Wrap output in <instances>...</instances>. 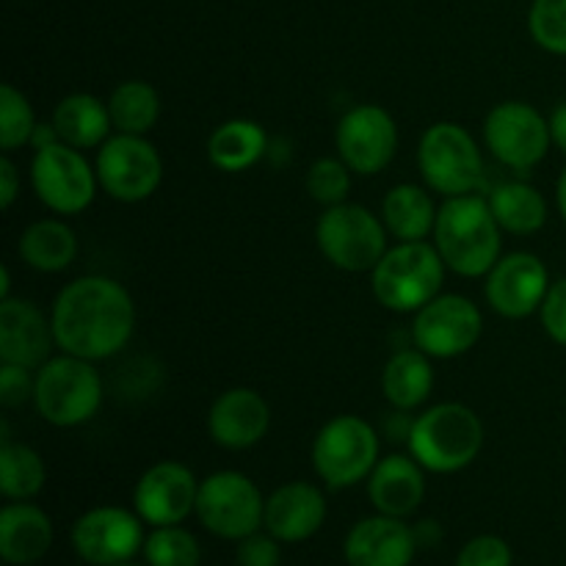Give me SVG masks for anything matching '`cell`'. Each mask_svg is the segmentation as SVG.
Listing matches in <instances>:
<instances>
[{
	"instance_id": "6da1fadb",
	"label": "cell",
	"mask_w": 566,
	"mask_h": 566,
	"mask_svg": "<svg viewBox=\"0 0 566 566\" xmlns=\"http://www.w3.org/2000/svg\"><path fill=\"white\" fill-rule=\"evenodd\" d=\"M50 321L61 352L99 363L119 354L133 340L136 304L122 282L88 274L61 287Z\"/></svg>"
},
{
	"instance_id": "7a4b0ae2",
	"label": "cell",
	"mask_w": 566,
	"mask_h": 566,
	"mask_svg": "<svg viewBox=\"0 0 566 566\" xmlns=\"http://www.w3.org/2000/svg\"><path fill=\"white\" fill-rule=\"evenodd\" d=\"M503 230L481 193L442 199L431 243L448 269L459 276L479 280L503 258Z\"/></svg>"
},
{
	"instance_id": "3957f363",
	"label": "cell",
	"mask_w": 566,
	"mask_h": 566,
	"mask_svg": "<svg viewBox=\"0 0 566 566\" xmlns=\"http://www.w3.org/2000/svg\"><path fill=\"white\" fill-rule=\"evenodd\" d=\"M407 446L426 473L451 475L479 459L484 448V423L464 403H437L412 420Z\"/></svg>"
},
{
	"instance_id": "277c9868",
	"label": "cell",
	"mask_w": 566,
	"mask_h": 566,
	"mask_svg": "<svg viewBox=\"0 0 566 566\" xmlns=\"http://www.w3.org/2000/svg\"><path fill=\"white\" fill-rule=\"evenodd\" d=\"M446 269L434 243L398 241L370 271V291L390 313H418L442 293Z\"/></svg>"
},
{
	"instance_id": "5b68a950",
	"label": "cell",
	"mask_w": 566,
	"mask_h": 566,
	"mask_svg": "<svg viewBox=\"0 0 566 566\" xmlns=\"http://www.w3.org/2000/svg\"><path fill=\"white\" fill-rule=\"evenodd\" d=\"M103 403V376L92 359L64 354L50 357L36 370L33 407L55 429H75L88 423Z\"/></svg>"
},
{
	"instance_id": "8992f818",
	"label": "cell",
	"mask_w": 566,
	"mask_h": 566,
	"mask_svg": "<svg viewBox=\"0 0 566 566\" xmlns=\"http://www.w3.org/2000/svg\"><path fill=\"white\" fill-rule=\"evenodd\" d=\"M418 166L426 188L448 197L479 193L486 182L484 155L459 122H434L418 144Z\"/></svg>"
},
{
	"instance_id": "52a82bcc",
	"label": "cell",
	"mask_w": 566,
	"mask_h": 566,
	"mask_svg": "<svg viewBox=\"0 0 566 566\" xmlns=\"http://www.w3.org/2000/svg\"><path fill=\"white\" fill-rule=\"evenodd\" d=\"M387 235L390 232H387L381 216L357 202L324 208L318 224H315V241H318L321 254L335 269L348 271V274L374 271L387 252Z\"/></svg>"
},
{
	"instance_id": "ba28073f",
	"label": "cell",
	"mask_w": 566,
	"mask_h": 566,
	"mask_svg": "<svg viewBox=\"0 0 566 566\" xmlns=\"http://www.w3.org/2000/svg\"><path fill=\"white\" fill-rule=\"evenodd\" d=\"M379 434L359 415H337L326 420L313 440V468L329 490L368 481L379 464Z\"/></svg>"
},
{
	"instance_id": "9c48e42d",
	"label": "cell",
	"mask_w": 566,
	"mask_h": 566,
	"mask_svg": "<svg viewBox=\"0 0 566 566\" xmlns=\"http://www.w3.org/2000/svg\"><path fill=\"white\" fill-rule=\"evenodd\" d=\"M199 523L221 539L241 542L263 531L265 501L249 475L238 470H219L199 481L197 512Z\"/></svg>"
},
{
	"instance_id": "30bf717a",
	"label": "cell",
	"mask_w": 566,
	"mask_h": 566,
	"mask_svg": "<svg viewBox=\"0 0 566 566\" xmlns=\"http://www.w3.org/2000/svg\"><path fill=\"white\" fill-rule=\"evenodd\" d=\"M31 186L39 202L55 216H77L97 197V169L88 164L83 149L55 142L33 149Z\"/></svg>"
},
{
	"instance_id": "8fae6325",
	"label": "cell",
	"mask_w": 566,
	"mask_h": 566,
	"mask_svg": "<svg viewBox=\"0 0 566 566\" xmlns=\"http://www.w3.org/2000/svg\"><path fill=\"white\" fill-rule=\"evenodd\" d=\"M99 188L125 205L153 197L164 180V158L147 136L114 133L94 158Z\"/></svg>"
},
{
	"instance_id": "7c38bea8",
	"label": "cell",
	"mask_w": 566,
	"mask_h": 566,
	"mask_svg": "<svg viewBox=\"0 0 566 566\" xmlns=\"http://www.w3.org/2000/svg\"><path fill=\"white\" fill-rule=\"evenodd\" d=\"M484 142L497 164L514 171H528L542 164L551 149V122L531 103L506 99L486 114Z\"/></svg>"
},
{
	"instance_id": "4fadbf2b",
	"label": "cell",
	"mask_w": 566,
	"mask_h": 566,
	"mask_svg": "<svg viewBox=\"0 0 566 566\" xmlns=\"http://www.w3.org/2000/svg\"><path fill=\"white\" fill-rule=\"evenodd\" d=\"M484 335L479 304L459 293H440L415 313L412 343L431 359H457Z\"/></svg>"
},
{
	"instance_id": "5bb4252c",
	"label": "cell",
	"mask_w": 566,
	"mask_h": 566,
	"mask_svg": "<svg viewBox=\"0 0 566 566\" xmlns=\"http://www.w3.org/2000/svg\"><path fill=\"white\" fill-rule=\"evenodd\" d=\"M335 147L354 175H379L398 153L396 119L376 103L354 105L337 122Z\"/></svg>"
},
{
	"instance_id": "9a60e30c",
	"label": "cell",
	"mask_w": 566,
	"mask_h": 566,
	"mask_svg": "<svg viewBox=\"0 0 566 566\" xmlns=\"http://www.w3.org/2000/svg\"><path fill=\"white\" fill-rule=\"evenodd\" d=\"M144 520L136 509L97 506L72 525V547L77 556L92 566H116L133 562L138 551H144Z\"/></svg>"
},
{
	"instance_id": "2e32d148",
	"label": "cell",
	"mask_w": 566,
	"mask_h": 566,
	"mask_svg": "<svg viewBox=\"0 0 566 566\" xmlns=\"http://www.w3.org/2000/svg\"><path fill=\"white\" fill-rule=\"evenodd\" d=\"M551 285L547 265L536 254L509 252L486 274L484 296L501 318L523 321L539 313Z\"/></svg>"
},
{
	"instance_id": "e0dca14e",
	"label": "cell",
	"mask_w": 566,
	"mask_h": 566,
	"mask_svg": "<svg viewBox=\"0 0 566 566\" xmlns=\"http://www.w3.org/2000/svg\"><path fill=\"white\" fill-rule=\"evenodd\" d=\"M199 481L186 464L155 462L144 470L133 490V509L138 517L153 528L160 525H180L188 514L197 512Z\"/></svg>"
},
{
	"instance_id": "ac0fdd59",
	"label": "cell",
	"mask_w": 566,
	"mask_h": 566,
	"mask_svg": "<svg viewBox=\"0 0 566 566\" xmlns=\"http://www.w3.org/2000/svg\"><path fill=\"white\" fill-rule=\"evenodd\" d=\"M53 321L28 298H0V363L39 370L53 357Z\"/></svg>"
},
{
	"instance_id": "d6986e66",
	"label": "cell",
	"mask_w": 566,
	"mask_h": 566,
	"mask_svg": "<svg viewBox=\"0 0 566 566\" xmlns=\"http://www.w3.org/2000/svg\"><path fill=\"white\" fill-rule=\"evenodd\" d=\"M271 429V407L252 387H232L221 392L208 412L210 440L227 451L254 448Z\"/></svg>"
},
{
	"instance_id": "ffe728a7",
	"label": "cell",
	"mask_w": 566,
	"mask_h": 566,
	"mask_svg": "<svg viewBox=\"0 0 566 566\" xmlns=\"http://www.w3.org/2000/svg\"><path fill=\"white\" fill-rule=\"evenodd\" d=\"M418 536L401 517L376 512L348 531L343 556L348 566H409L418 553Z\"/></svg>"
},
{
	"instance_id": "44dd1931",
	"label": "cell",
	"mask_w": 566,
	"mask_h": 566,
	"mask_svg": "<svg viewBox=\"0 0 566 566\" xmlns=\"http://www.w3.org/2000/svg\"><path fill=\"white\" fill-rule=\"evenodd\" d=\"M326 523V497L310 481H291L276 486L265 501L263 528L287 545L307 542Z\"/></svg>"
},
{
	"instance_id": "7402d4cb",
	"label": "cell",
	"mask_w": 566,
	"mask_h": 566,
	"mask_svg": "<svg viewBox=\"0 0 566 566\" xmlns=\"http://www.w3.org/2000/svg\"><path fill=\"white\" fill-rule=\"evenodd\" d=\"M426 497V470L409 453H390L379 459L374 473L368 475L370 506L387 517H409L420 509Z\"/></svg>"
},
{
	"instance_id": "603a6c76",
	"label": "cell",
	"mask_w": 566,
	"mask_h": 566,
	"mask_svg": "<svg viewBox=\"0 0 566 566\" xmlns=\"http://www.w3.org/2000/svg\"><path fill=\"white\" fill-rule=\"evenodd\" d=\"M53 520L28 501H9L0 512V558L9 566L42 562L53 547Z\"/></svg>"
},
{
	"instance_id": "cb8c5ba5",
	"label": "cell",
	"mask_w": 566,
	"mask_h": 566,
	"mask_svg": "<svg viewBox=\"0 0 566 566\" xmlns=\"http://www.w3.org/2000/svg\"><path fill=\"white\" fill-rule=\"evenodd\" d=\"M53 127L59 130L61 142L75 149H99L114 136L108 103L86 92L70 94L61 99L53 111Z\"/></svg>"
},
{
	"instance_id": "d4e9b609",
	"label": "cell",
	"mask_w": 566,
	"mask_h": 566,
	"mask_svg": "<svg viewBox=\"0 0 566 566\" xmlns=\"http://www.w3.org/2000/svg\"><path fill=\"white\" fill-rule=\"evenodd\" d=\"M431 390H434V368L429 354L415 346L401 348L387 359L381 370V392L392 409L415 412L429 401Z\"/></svg>"
},
{
	"instance_id": "484cf974",
	"label": "cell",
	"mask_w": 566,
	"mask_h": 566,
	"mask_svg": "<svg viewBox=\"0 0 566 566\" xmlns=\"http://www.w3.org/2000/svg\"><path fill=\"white\" fill-rule=\"evenodd\" d=\"M265 153H269V133L254 119L221 122L208 138V160L227 175L252 169L265 158Z\"/></svg>"
},
{
	"instance_id": "4316f807",
	"label": "cell",
	"mask_w": 566,
	"mask_h": 566,
	"mask_svg": "<svg viewBox=\"0 0 566 566\" xmlns=\"http://www.w3.org/2000/svg\"><path fill=\"white\" fill-rule=\"evenodd\" d=\"M17 252L28 269L42 271V274H59L75 263L77 235L66 221L39 219L22 230Z\"/></svg>"
},
{
	"instance_id": "83f0119b",
	"label": "cell",
	"mask_w": 566,
	"mask_h": 566,
	"mask_svg": "<svg viewBox=\"0 0 566 566\" xmlns=\"http://www.w3.org/2000/svg\"><path fill=\"white\" fill-rule=\"evenodd\" d=\"M437 205L423 186L401 182L392 186L381 199V221L398 241H426L434 232Z\"/></svg>"
},
{
	"instance_id": "f1b7e54d",
	"label": "cell",
	"mask_w": 566,
	"mask_h": 566,
	"mask_svg": "<svg viewBox=\"0 0 566 566\" xmlns=\"http://www.w3.org/2000/svg\"><path fill=\"white\" fill-rule=\"evenodd\" d=\"M486 202H490L501 230L512 232V235H534L547 224V199L531 182H501V186L490 188Z\"/></svg>"
},
{
	"instance_id": "f546056e",
	"label": "cell",
	"mask_w": 566,
	"mask_h": 566,
	"mask_svg": "<svg viewBox=\"0 0 566 566\" xmlns=\"http://www.w3.org/2000/svg\"><path fill=\"white\" fill-rule=\"evenodd\" d=\"M105 103L116 133L147 136L160 119V94L147 81H122Z\"/></svg>"
},
{
	"instance_id": "4dcf8cb0",
	"label": "cell",
	"mask_w": 566,
	"mask_h": 566,
	"mask_svg": "<svg viewBox=\"0 0 566 566\" xmlns=\"http://www.w3.org/2000/svg\"><path fill=\"white\" fill-rule=\"evenodd\" d=\"M44 459L22 442H0V492L6 501H33L44 490Z\"/></svg>"
},
{
	"instance_id": "1f68e13d",
	"label": "cell",
	"mask_w": 566,
	"mask_h": 566,
	"mask_svg": "<svg viewBox=\"0 0 566 566\" xmlns=\"http://www.w3.org/2000/svg\"><path fill=\"white\" fill-rule=\"evenodd\" d=\"M36 114L25 94L11 83L0 86V147L3 153L31 147L33 130H36Z\"/></svg>"
},
{
	"instance_id": "d6a6232c",
	"label": "cell",
	"mask_w": 566,
	"mask_h": 566,
	"mask_svg": "<svg viewBox=\"0 0 566 566\" xmlns=\"http://www.w3.org/2000/svg\"><path fill=\"white\" fill-rule=\"evenodd\" d=\"M144 558L147 566H199L202 547L191 531L180 525H160L144 542Z\"/></svg>"
},
{
	"instance_id": "836d02e7",
	"label": "cell",
	"mask_w": 566,
	"mask_h": 566,
	"mask_svg": "<svg viewBox=\"0 0 566 566\" xmlns=\"http://www.w3.org/2000/svg\"><path fill=\"white\" fill-rule=\"evenodd\" d=\"M352 175L346 160L337 155V158H318L310 166L307 177H304V186L307 193L324 208L332 205L348 202V193H352Z\"/></svg>"
},
{
	"instance_id": "e575fe53",
	"label": "cell",
	"mask_w": 566,
	"mask_h": 566,
	"mask_svg": "<svg viewBox=\"0 0 566 566\" xmlns=\"http://www.w3.org/2000/svg\"><path fill=\"white\" fill-rule=\"evenodd\" d=\"M528 31L542 50L566 55V0H534Z\"/></svg>"
},
{
	"instance_id": "d590c367",
	"label": "cell",
	"mask_w": 566,
	"mask_h": 566,
	"mask_svg": "<svg viewBox=\"0 0 566 566\" xmlns=\"http://www.w3.org/2000/svg\"><path fill=\"white\" fill-rule=\"evenodd\" d=\"M512 562L514 553L506 539L495 534H481L459 551L453 566H512Z\"/></svg>"
},
{
	"instance_id": "8d00e7d4",
	"label": "cell",
	"mask_w": 566,
	"mask_h": 566,
	"mask_svg": "<svg viewBox=\"0 0 566 566\" xmlns=\"http://www.w3.org/2000/svg\"><path fill=\"white\" fill-rule=\"evenodd\" d=\"M33 387H36V370L0 363V403L3 407L14 409L33 401Z\"/></svg>"
},
{
	"instance_id": "74e56055",
	"label": "cell",
	"mask_w": 566,
	"mask_h": 566,
	"mask_svg": "<svg viewBox=\"0 0 566 566\" xmlns=\"http://www.w3.org/2000/svg\"><path fill=\"white\" fill-rule=\"evenodd\" d=\"M282 542L276 536H271L269 531H258V534L247 536V539L238 542L235 551V564L238 566H280L282 562Z\"/></svg>"
},
{
	"instance_id": "f35d334b",
	"label": "cell",
	"mask_w": 566,
	"mask_h": 566,
	"mask_svg": "<svg viewBox=\"0 0 566 566\" xmlns=\"http://www.w3.org/2000/svg\"><path fill=\"white\" fill-rule=\"evenodd\" d=\"M539 318L547 337L566 348V276L551 285L545 304H542L539 310Z\"/></svg>"
},
{
	"instance_id": "ab89813d",
	"label": "cell",
	"mask_w": 566,
	"mask_h": 566,
	"mask_svg": "<svg viewBox=\"0 0 566 566\" xmlns=\"http://www.w3.org/2000/svg\"><path fill=\"white\" fill-rule=\"evenodd\" d=\"M20 188H22L20 169H17L14 160L9 158V153H6L3 158H0V208L3 210L14 208L17 197H20Z\"/></svg>"
},
{
	"instance_id": "60d3db41",
	"label": "cell",
	"mask_w": 566,
	"mask_h": 566,
	"mask_svg": "<svg viewBox=\"0 0 566 566\" xmlns=\"http://www.w3.org/2000/svg\"><path fill=\"white\" fill-rule=\"evenodd\" d=\"M547 122H551L553 144H556V147L566 155V99H562V103L553 108V114L547 116Z\"/></svg>"
},
{
	"instance_id": "b9f144b4",
	"label": "cell",
	"mask_w": 566,
	"mask_h": 566,
	"mask_svg": "<svg viewBox=\"0 0 566 566\" xmlns=\"http://www.w3.org/2000/svg\"><path fill=\"white\" fill-rule=\"evenodd\" d=\"M415 536H418L420 547H431L442 539V528L434 520H423V523L415 525Z\"/></svg>"
},
{
	"instance_id": "7bdbcfd3",
	"label": "cell",
	"mask_w": 566,
	"mask_h": 566,
	"mask_svg": "<svg viewBox=\"0 0 566 566\" xmlns=\"http://www.w3.org/2000/svg\"><path fill=\"white\" fill-rule=\"evenodd\" d=\"M556 205H558V213L564 216L566 221V169L562 171V177H558V186H556Z\"/></svg>"
},
{
	"instance_id": "ee69618b",
	"label": "cell",
	"mask_w": 566,
	"mask_h": 566,
	"mask_svg": "<svg viewBox=\"0 0 566 566\" xmlns=\"http://www.w3.org/2000/svg\"><path fill=\"white\" fill-rule=\"evenodd\" d=\"M11 296V271L9 265L0 269V298H9Z\"/></svg>"
},
{
	"instance_id": "f6af8a7d",
	"label": "cell",
	"mask_w": 566,
	"mask_h": 566,
	"mask_svg": "<svg viewBox=\"0 0 566 566\" xmlns=\"http://www.w3.org/2000/svg\"><path fill=\"white\" fill-rule=\"evenodd\" d=\"M116 566H138V564H133V562H127V564H116Z\"/></svg>"
}]
</instances>
